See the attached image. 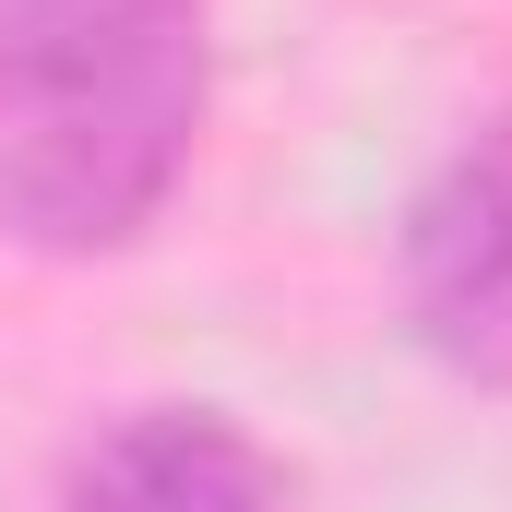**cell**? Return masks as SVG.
<instances>
[{
	"label": "cell",
	"instance_id": "7a4b0ae2",
	"mask_svg": "<svg viewBox=\"0 0 512 512\" xmlns=\"http://www.w3.org/2000/svg\"><path fill=\"white\" fill-rule=\"evenodd\" d=\"M405 322L441 370L512 393V120L465 131L405 215Z\"/></svg>",
	"mask_w": 512,
	"mask_h": 512
},
{
	"label": "cell",
	"instance_id": "6da1fadb",
	"mask_svg": "<svg viewBox=\"0 0 512 512\" xmlns=\"http://www.w3.org/2000/svg\"><path fill=\"white\" fill-rule=\"evenodd\" d=\"M203 131V0H0V227L120 251Z\"/></svg>",
	"mask_w": 512,
	"mask_h": 512
},
{
	"label": "cell",
	"instance_id": "3957f363",
	"mask_svg": "<svg viewBox=\"0 0 512 512\" xmlns=\"http://www.w3.org/2000/svg\"><path fill=\"white\" fill-rule=\"evenodd\" d=\"M60 512H286V465L215 405H143L72 465Z\"/></svg>",
	"mask_w": 512,
	"mask_h": 512
}]
</instances>
